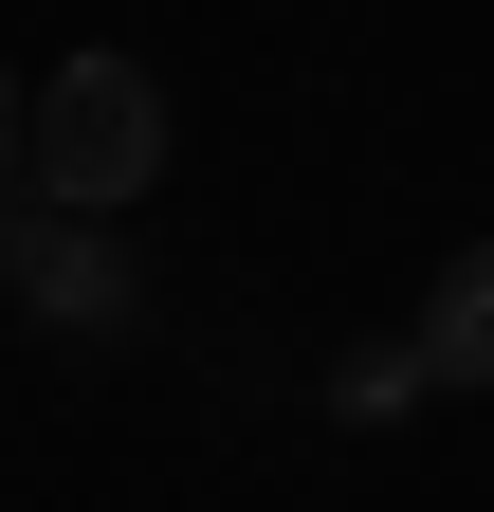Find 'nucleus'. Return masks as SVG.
Returning <instances> with one entry per match:
<instances>
[{
    "instance_id": "nucleus-3",
    "label": "nucleus",
    "mask_w": 494,
    "mask_h": 512,
    "mask_svg": "<svg viewBox=\"0 0 494 512\" xmlns=\"http://www.w3.org/2000/svg\"><path fill=\"white\" fill-rule=\"evenodd\" d=\"M421 384H458V403H494V238L476 256H440V293H421Z\"/></svg>"
},
{
    "instance_id": "nucleus-4",
    "label": "nucleus",
    "mask_w": 494,
    "mask_h": 512,
    "mask_svg": "<svg viewBox=\"0 0 494 512\" xmlns=\"http://www.w3.org/2000/svg\"><path fill=\"white\" fill-rule=\"evenodd\" d=\"M19 238H37V183H19V165H0V275H19Z\"/></svg>"
},
{
    "instance_id": "nucleus-1",
    "label": "nucleus",
    "mask_w": 494,
    "mask_h": 512,
    "mask_svg": "<svg viewBox=\"0 0 494 512\" xmlns=\"http://www.w3.org/2000/svg\"><path fill=\"white\" fill-rule=\"evenodd\" d=\"M165 147H183V128H165V74H147V55H55V74L19 92V183H37L55 220H129L147 183H165Z\"/></svg>"
},
{
    "instance_id": "nucleus-5",
    "label": "nucleus",
    "mask_w": 494,
    "mask_h": 512,
    "mask_svg": "<svg viewBox=\"0 0 494 512\" xmlns=\"http://www.w3.org/2000/svg\"><path fill=\"white\" fill-rule=\"evenodd\" d=\"M19 92H37V74H0V165H19Z\"/></svg>"
},
{
    "instance_id": "nucleus-2",
    "label": "nucleus",
    "mask_w": 494,
    "mask_h": 512,
    "mask_svg": "<svg viewBox=\"0 0 494 512\" xmlns=\"http://www.w3.org/2000/svg\"><path fill=\"white\" fill-rule=\"evenodd\" d=\"M37 311V330H74V348H129L147 330V256H129V220H55L37 202V238H19V275H0Z\"/></svg>"
}]
</instances>
